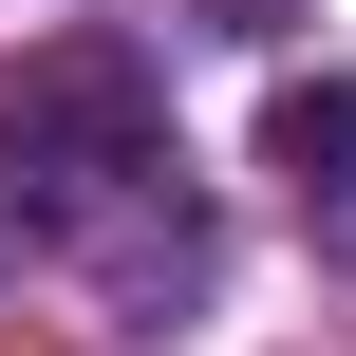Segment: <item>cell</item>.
I'll return each mask as SVG.
<instances>
[{
    "instance_id": "6da1fadb",
    "label": "cell",
    "mask_w": 356,
    "mask_h": 356,
    "mask_svg": "<svg viewBox=\"0 0 356 356\" xmlns=\"http://www.w3.org/2000/svg\"><path fill=\"white\" fill-rule=\"evenodd\" d=\"M0 263H56L113 319L207 300V207H188L169 113H150L131 56H56L38 94H0Z\"/></svg>"
},
{
    "instance_id": "7a4b0ae2",
    "label": "cell",
    "mask_w": 356,
    "mask_h": 356,
    "mask_svg": "<svg viewBox=\"0 0 356 356\" xmlns=\"http://www.w3.org/2000/svg\"><path fill=\"white\" fill-rule=\"evenodd\" d=\"M263 169H282V207H300L319 244H356V75H282Z\"/></svg>"
}]
</instances>
